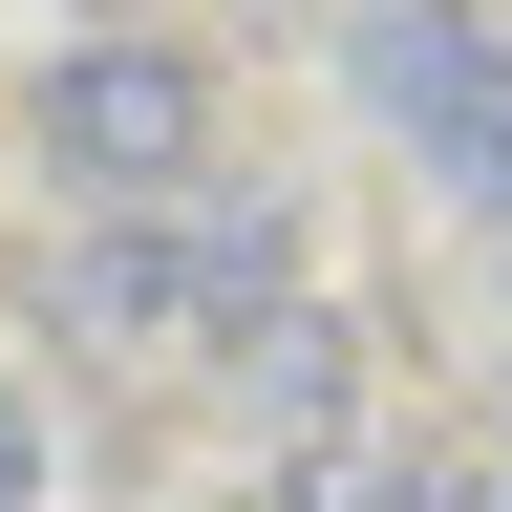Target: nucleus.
<instances>
[{
    "instance_id": "1",
    "label": "nucleus",
    "mask_w": 512,
    "mask_h": 512,
    "mask_svg": "<svg viewBox=\"0 0 512 512\" xmlns=\"http://www.w3.org/2000/svg\"><path fill=\"white\" fill-rule=\"evenodd\" d=\"M64 320L86 342H256V320H299V235L278 214H128L64 256Z\"/></svg>"
},
{
    "instance_id": "2",
    "label": "nucleus",
    "mask_w": 512,
    "mask_h": 512,
    "mask_svg": "<svg viewBox=\"0 0 512 512\" xmlns=\"http://www.w3.org/2000/svg\"><path fill=\"white\" fill-rule=\"evenodd\" d=\"M363 107H384V150H406L448 214L512 235V43L470 22V0H384L363 22Z\"/></svg>"
},
{
    "instance_id": "3",
    "label": "nucleus",
    "mask_w": 512,
    "mask_h": 512,
    "mask_svg": "<svg viewBox=\"0 0 512 512\" xmlns=\"http://www.w3.org/2000/svg\"><path fill=\"white\" fill-rule=\"evenodd\" d=\"M22 107H43V150L86 171V192H171V171H214V64H192V43H64Z\"/></svg>"
},
{
    "instance_id": "4",
    "label": "nucleus",
    "mask_w": 512,
    "mask_h": 512,
    "mask_svg": "<svg viewBox=\"0 0 512 512\" xmlns=\"http://www.w3.org/2000/svg\"><path fill=\"white\" fill-rule=\"evenodd\" d=\"M235 384H256V427H278V470H299V448H342V406H363V320H256V342H235Z\"/></svg>"
},
{
    "instance_id": "5",
    "label": "nucleus",
    "mask_w": 512,
    "mask_h": 512,
    "mask_svg": "<svg viewBox=\"0 0 512 512\" xmlns=\"http://www.w3.org/2000/svg\"><path fill=\"white\" fill-rule=\"evenodd\" d=\"M278 512H470V491H448L427 448H363V427H342V448H299V470H278Z\"/></svg>"
},
{
    "instance_id": "6",
    "label": "nucleus",
    "mask_w": 512,
    "mask_h": 512,
    "mask_svg": "<svg viewBox=\"0 0 512 512\" xmlns=\"http://www.w3.org/2000/svg\"><path fill=\"white\" fill-rule=\"evenodd\" d=\"M0 512H43V406L0 384Z\"/></svg>"
}]
</instances>
